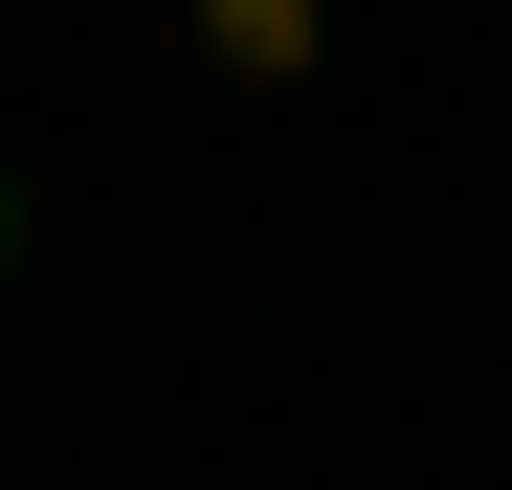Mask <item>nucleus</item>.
I'll return each instance as SVG.
<instances>
[{"label":"nucleus","instance_id":"nucleus-1","mask_svg":"<svg viewBox=\"0 0 512 490\" xmlns=\"http://www.w3.org/2000/svg\"><path fill=\"white\" fill-rule=\"evenodd\" d=\"M0 268H23V179H0Z\"/></svg>","mask_w":512,"mask_h":490}]
</instances>
